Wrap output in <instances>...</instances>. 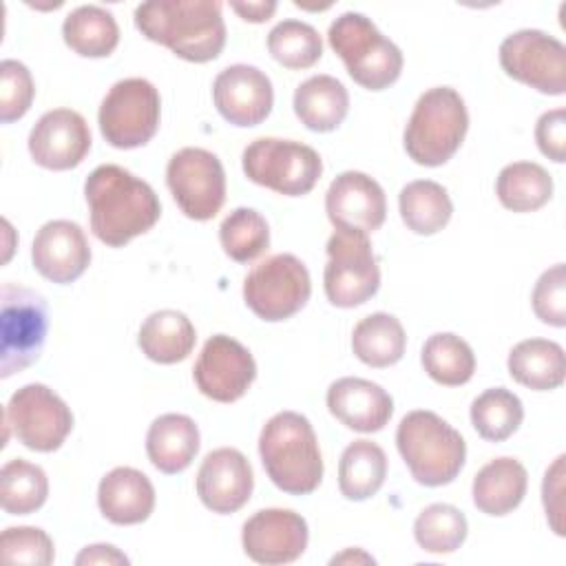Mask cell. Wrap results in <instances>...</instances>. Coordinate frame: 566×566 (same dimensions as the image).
Listing matches in <instances>:
<instances>
[{
    "instance_id": "cell-1",
    "label": "cell",
    "mask_w": 566,
    "mask_h": 566,
    "mask_svg": "<svg viewBox=\"0 0 566 566\" xmlns=\"http://www.w3.org/2000/svg\"><path fill=\"white\" fill-rule=\"evenodd\" d=\"M84 195L91 212V230L111 248H122L130 239L148 232L161 214L155 190L115 164L97 166L86 177Z\"/></svg>"
},
{
    "instance_id": "cell-2",
    "label": "cell",
    "mask_w": 566,
    "mask_h": 566,
    "mask_svg": "<svg viewBox=\"0 0 566 566\" xmlns=\"http://www.w3.org/2000/svg\"><path fill=\"white\" fill-rule=\"evenodd\" d=\"M135 27L150 42L188 62H210L226 46V22L217 0H153L135 9Z\"/></svg>"
},
{
    "instance_id": "cell-3",
    "label": "cell",
    "mask_w": 566,
    "mask_h": 566,
    "mask_svg": "<svg viewBox=\"0 0 566 566\" xmlns=\"http://www.w3.org/2000/svg\"><path fill=\"white\" fill-rule=\"evenodd\" d=\"M259 455L283 493L307 495L323 480V455L310 420L296 411L274 413L261 429Z\"/></svg>"
},
{
    "instance_id": "cell-4",
    "label": "cell",
    "mask_w": 566,
    "mask_h": 566,
    "mask_svg": "<svg viewBox=\"0 0 566 566\" xmlns=\"http://www.w3.org/2000/svg\"><path fill=\"white\" fill-rule=\"evenodd\" d=\"M396 447L418 484L442 486L464 467L467 444L460 431L427 409L409 411L396 429Z\"/></svg>"
},
{
    "instance_id": "cell-5",
    "label": "cell",
    "mask_w": 566,
    "mask_h": 566,
    "mask_svg": "<svg viewBox=\"0 0 566 566\" xmlns=\"http://www.w3.org/2000/svg\"><path fill=\"white\" fill-rule=\"evenodd\" d=\"M469 113L460 93L451 86L424 91L405 126V150L420 166L447 164L464 142Z\"/></svg>"
},
{
    "instance_id": "cell-6",
    "label": "cell",
    "mask_w": 566,
    "mask_h": 566,
    "mask_svg": "<svg viewBox=\"0 0 566 566\" xmlns=\"http://www.w3.org/2000/svg\"><path fill=\"white\" fill-rule=\"evenodd\" d=\"M327 40L343 60L349 77L363 88L382 91L402 73V51L363 13H340L329 24Z\"/></svg>"
},
{
    "instance_id": "cell-7",
    "label": "cell",
    "mask_w": 566,
    "mask_h": 566,
    "mask_svg": "<svg viewBox=\"0 0 566 566\" xmlns=\"http://www.w3.org/2000/svg\"><path fill=\"white\" fill-rule=\"evenodd\" d=\"M243 172L250 181L265 186L285 197L307 195L321 172L323 161L318 153L294 139L261 137L243 150Z\"/></svg>"
},
{
    "instance_id": "cell-8",
    "label": "cell",
    "mask_w": 566,
    "mask_h": 566,
    "mask_svg": "<svg viewBox=\"0 0 566 566\" xmlns=\"http://www.w3.org/2000/svg\"><path fill=\"white\" fill-rule=\"evenodd\" d=\"M0 298V376L9 378L40 358L49 332V307L42 294L13 283L2 285Z\"/></svg>"
},
{
    "instance_id": "cell-9",
    "label": "cell",
    "mask_w": 566,
    "mask_h": 566,
    "mask_svg": "<svg viewBox=\"0 0 566 566\" xmlns=\"http://www.w3.org/2000/svg\"><path fill=\"white\" fill-rule=\"evenodd\" d=\"M159 91L144 77L115 82L97 113L102 137L111 146L124 150L148 144L159 128Z\"/></svg>"
},
{
    "instance_id": "cell-10",
    "label": "cell",
    "mask_w": 566,
    "mask_h": 566,
    "mask_svg": "<svg viewBox=\"0 0 566 566\" xmlns=\"http://www.w3.org/2000/svg\"><path fill=\"white\" fill-rule=\"evenodd\" d=\"M310 294V272L294 254H274L261 261L243 281L245 305L268 323H279L301 312Z\"/></svg>"
},
{
    "instance_id": "cell-11",
    "label": "cell",
    "mask_w": 566,
    "mask_h": 566,
    "mask_svg": "<svg viewBox=\"0 0 566 566\" xmlns=\"http://www.w3.org/2000/svg\"><path fill=\"white\" fill-rule=\"evenodd\" d=\"M325 296L336 307H356L380 287V268L367 234L334 230L323 272Z\"/></svg>"
},
{
    "instance_id": "cell-12",
    "label": "cell",
    "mask_w": 566,
    "mask_h": 566,
    "mask_svg": "<svg viewBox=\"0 0 566 566\" xmlns=\"http://www.w3.org/2000/svg\"><path fill=\"white\" fill-rule=\"evenodd\" d=\"M4 424L27 449L51 453L60 449L71 433L73 413L53 389L42 382H31L9 398Z\"/></svg>"
},
{
    "instance_id": "cell-13",
    "label": "cell",
    "mask_w": 566,
    "mask_h": 566,
    "mask_svg": "<svg viewBox=\"0 0 566 566\" xmlns=\"http://www.w3.org/2000/svg\"><path fill=\"white\" fill-rule=\"evenodd\" d=\"M166 184L179 210L195 221L217 217L226 201V172L219 157L206 148L186 146L166 166Z\"/></svg>"
},
{
    "instance_id": "cell-14",
    "label": "cell",
    "mask_w": 566,
    "mask_h": 566,
    "mask_svg": "<svg viewBox=\"0 0 566 566\" xmlns=\"http://www.w3.org/2000/svg\"><path fill=\"white\" fill-rule=\"evenodd\" d=\"M500 66L509 77L544 95L566 93V46L539 29L506 35L500 44Z\"/></svg>"
},
{
    "instance_id": "cell-15",
    "label": "cell",
    "mask_w": 566,
    "mask_h": 566,
    "mask_svg": "<svg viewBox=\"0 0 566 566\" xmlns=\"http://www.w3.org/2000/svg\"><path fill=\"white\" fill-rule=\"evenodd\" d=\"M197 389L217 402L239 400L256 378V363L248 347L226 334H214L201 347L192 369Z\"/></svg>"
},
{
    "instance_id": "cell-16",
    "label": "cell",
    "mask_w": 566,
    "mask_h": 566,
    "mask_svg": "<svg viewBox=\"0 0 566 566\" xmlns=\"http://www.w3.org/2000/svg\"><path fill=\"white\" fill-rule=\"evenodd\" d=\"M305 517L290 509H263L245 520L241 542L245 555L265 566L290 564L307 548Z\"/></svg>"
},
{
    "instance_id": "cell-17",
    "label": "cell",
    "mask_w": 566,
    "mask_h": 566,
    "mask_svg": "<svg viewBox=\"0 0 566 566\" xmlns=\"http://www.w3.org/2000/svg\"><path fill=\"white\" fill-rule=\"evenodd\" d=\"M325 212L336 230L369 237L385 223L387 199L376 179L358 170H345L327 188Z\"/></svg>"
},
{
    "instance_id": "cell-18",
    "label": "cell",
    "mask_w": 566,
    "mask_h": 566,
    "mask_svg": "<svg viewBox=\"0 0 566 566\" xmlns=\"http://www.w3.org/2000/svg\"><path fill=\"white\" fill-rule=\"evenodd\" d=\"M88 150L91 128L86 119L71 108L44 113L29 133L33 161L49 170H71L84 161Z\"/></svg>"
},
{
    "instance_id": "cell-19",
    "label": "cell",
    "mask_w": 566,
    "mask_h": 566,
    "mask_svg": "<svg viewBox=\"0 0 566 566\" xmlns=\"http://www.w3.org/2000/svg\"><path fill=\"white\" fill-rule=\"evenodd\" d=\"M212 99L226 122L248 128L270 115L274 91L270 77L256 66L232 64L214 77Z\"/></svg>"
},
{
    "instance_id": "cell-20",
    "label": "cell",
    "mask_w": 566,
    "mask_h": 566,
    "mask_svg": "<svg viewBox=\"0 0 566 566\" xmlns=\"http://www.w3.org/2000/svg\"><path fill=\"white\" fill-rule=\"evenodd\" d=\"M254 475L248 458L232 447L210 451L197 473V495L212 513H234L248 504Z\"/></svg>"
},
{
    "instance_id": "cell-21",
    "label": "cell",
    "mask_w": 566,
    "mask_h": 566,
    "mask_svg": "<svg viewBox=\"0 0 566 566\" xmlns=\"http://www.w3.org/2000/svg\"><path fill=\"white\" fill-rule=\"evenodd\" d=\"M35 270L53 283H73L91 263V245L75 221H46L31 245Z\"/></svg>"
},
{
    "instance_id": "cell-22",
    "label": "cell",
    "mask_w": 566,
    "mask_h": 566,
    "mask_svg": "<svg viewBox=\"0 0 566 566\" xmlns=\"http://www.w3.org/2000/svg\"><path fill=\"white\" fill-rule=\"evenodd\" d=\"M327 409L347 429L374 433L389 422L394 400L380 385L365 378L345 376L329 385Z\"/></svg>"
},
{
    "instance_id": "cell-23",
    "label": "cell",
    "mask_w": 566,
    "mask_h": 566,
    "mask_svg": "<svg viewBox=\"0 0 566 566\" xmlns=\"http://www.w3.org/2000/svg\"><path fill=\"white\" fill-rule=\"evenodd\" d=\"M97 506L113 524H139L148 520L155 509V486L142 471L117 467L99 480Z\"/></svg>"
},
{
    "instance_id": "cell-24",
    "label": "cell",
    "mask_w": 566,
    "mask_h": 566,
    "mask_svg": "<svg viewBox=\"0 0 566 566\" xmlns=\"http://www.w3.org/2000/svg\"><path fill=\"white\" fill-rule=\"evenodd\" d=\"M199 451V429L190 416L164 413L146 433V453L161 473H181Z\"/></svg>"
},
{
    "instance_id": "cell-25",
    "label": "cell",
    "mask_w": 566,
    "mask_h": 566,
    "mask_svg": "<svg viewBox=\"0 0 566 566\" xmlns=\"http://www.w3.org/2000/svg\"><path fill=\"white\" fill-rule=\"evenodd\" d=\"M528 486V473L515 458H495L473 478V504L486 515H506L515 511Z\"/></svg>"
},
{
    "instance_id": "cell-26",
    "label": "cell",
    "mask_w": 566,
    "mask_h": 566,
    "mask_svg": "<svg viewBox=\"0 0 566 566\" xmlns=\"http://www.w3.org/2000/svg\"><path fill=\"white\" fill-rule=\"evenodd\" d=\"M349 111V95L343 82L332 75H312L294 91V113L314 133H329L343 124Z\"/></svg>"
},
{
    "instance_id": "cell-27",
    "label": "cell",
    "mask_w": 566,
    "mask_h": 566,
    "mask_svg": "<svg viewBox=\"0 0 566 566\" xmlns=\"http://www.w3.org/2000/svg\"><path fill=\"white\" fill-rule=\"evenodd\" d=\"M506 365L515 382L535 391L557 389L566 376V356L562 345L546 338L520 340L509 352Z\"/></svg>"
},
{
    "instance_id": "cell-28",
    "label": "cell",
    "mask_w": 566,
    "mask_h": 566,
    "mask_svg": "<svg viewBox=\"0 0 566 566\" xmlns=\"http://www.w3.org/2000/svg\"><path fill=\"white\" fill-rule=\"evenodd\" d=\"M197 340L195 325L184 312L159 310L146 316L139 327V349L159 365H172L184 360Z\"/></svg>"
},
{
    "instance_id": "cell-29",
    "label": "cell",
    "mask_w": 566,
    "mask_h": 566,
    "mask_svg": "<svg viewBox=\"0 0 566 566\" xmlns=\"http://www.w3.org/2000/svg\"><path fill=\"white\" fill-rule=\"evenodd\" d=\"M405 345L402 323L387 312H374L360 318L352 332V349L369 367L396 365L405 354Z\"/></svg>"
},
{
    "instance_id": "cell-30",
    "label": "cell",
    "mask_w": 566,
    "mask_h": 566,
    "mask_svg": "<svg viewBox=\"0 0 566 566\" xmlns=\"http://www.w3.org/2000/svg\"><path fill=\"white\" fill-rule=\"evenodd\" d=\"M62 38L82 57H106L119 42V27L111 11L97 4H82L64 18Z\"/></svg>"
},
{
    "instance_id": "cell-31",
    "label": "cell",
    "mask_w": 566,
    "mask_h": 566,
    "mask_svg": "<svg viewBox=\"0 0 566 566\" xmlns=\"http://www.w3.org/2000/svg\"><path fill=\"white\" fill-rule=\"evenodd\" d=\"M387 478V455L371 440H354L338 462V489L347 500L360 502L378 493Z\"/></svg>"
},
{
    "instance_id": "cell-32",
    "label": "cell",
    "mask_w": 566,
    "mask_h": 566,
    "mask_svg": "<svg viewBox=\"0 0 566 566\" xmlns=\"http://www.w3.org/2000/svg\"><path fill=\"white\" fill-rule=\"evenodd\" d=\"M398 208L405 226L424 237L440 232L453 214V203L447 188L431 179L407 184L398 195Z\"/></svg>"
},
{
    "instance_id": "cell-33",
    "label": "cell",
    "mask_w": 566,
    "mask_h": 566,
    "mask_svg": "<svg viewBox=\"0 0 566 566\" xmlns=\"http://www.w3.org/2000/svg\"><path fill=\"white\" fill-rule=\"evenodd\" d=\"M495 195L506 210L533 212L553 197V179L535 161H513L500 170Z\"/></svg>"
},
{
    "instance_id": "cell-34",
    "label": "cell",
    "mask_w": 566,
    "mask_h": 566,
    "mask_svg": "<svg viewBox=\"0 0 566 566\" xmlns=\"http://www.w3.org/2000/svg\"><path fill=\"white\" fill-rule=\"evenodd\" d=\"M420 360L429 378L444 387L464 385L475 371V356L471 345L451 332L429 336L422 345Z\"/></svg>"
},
{
    "instance_id": "cell-35",
    "label": "cell",
    "mask_w": 566,
    "mask_h": 566,
    "mask_svg": "<svg viewBox=\"0 0 566 566\" xmlns=\"http://www.w3.org/2000/svg\"><path fill=\"white\" fill-rule=\"evenodd\" d=\"M49 495L46 473L22 458L9 460L0 471V504L9 515L38 511Z\"/></svg>"
},
{
    "instance_id": "cell-36",
    "label": "cell",
    "mask_w": 566,
    "mask_h": 566,
    "mask_svg": "<svg viewBox=\"0 0 566 566\" xmlns=\"http://www.w3.org/2000/svg\"><path fill=\"white\" fill-rule=\"evenodd\" d=\"M522 420V400L504 387L486 389L471 402V424L489 442H502L511 438L520 429Z\"/></svg>"
},
{
    "instance_id": "cell-37",
    "label": "cell",
    "mask_w": 566,
    "mask_h": 566,
    "mask_svg": "<svg viewBox=\"0 0 566 566\" xmlns=\"http://www.w3.org/2000/svg\"><path fill=\"white\" fill-rule=\"evenodd\" d=\"M467 517L453 504H429L413 522V537L427 553H453L467 539Z\"/></svg>"
},
{
    "instance_id": "cell-38",
    "label": "cell",
    "mask_w": 566,
    "mask_h": 566,
    "mask_svg": "<svg viewBox=\"0 0 566 566\" xmlns=\"http://www.w3.org/2000/svg\"><path fill=\"white\" fill-rule=\"evenodd\" d=\"M219 241L232 261L250 263L268 250L270 228L254 208H237L221 221Z\"/></svg>"
},
{
    "instance_id": "cell-39",
    "label": "cell",
    "mask_w": 566,
    "mask_h": 566,
    "mask_svg": "<svg viewBox=\"0 0 566 566\" xmlns=\"http://www.w3.org/2000/svg\"><path fill=\"white\" fill-rule=\"evenodd\" d=\"M268 51L285 69H310L323 55V40L307 22L283 20L268 33Z\"/></svg>"
},
{
    "instance_id": "cell-40",
    "label": "cell",
    "mask_w": 566,
    "mask_h": 566,
    "mask_svg": "<svg viewBox=\"0 0 566 566\" xmlns=\"http://www.w3.org/2000/svg\"><path fill=\"white\" fill-rule=\"evenodd\" d=\"M0 557L7 564L49 566L55 559L53 539L35 526H9L0 537Z\"/></svg>"
},
{
    "instance_id": "cell-41",
    "label": "cell",
    "mask_w": 566,
    "mask_h": 566,
    "mask_svg": "<svg viewBox=\"0 0 566 566\" xmlns=\"http://www.w3.org/2000/svg\"><path fill=\"white\" fill-rule=\"evenodd\" d=\"M35 95L29 69L18 60L0 62V122L11 124L27 115Z\"/></svg>"
},
{
    "instance_id": "cell-42",
    "label": "cell",
    "mask_w": 566,
    "mask_h": 566,
    "mask_svg": "<svg viewBox=\"0 0 566 566\" xmlns=\"http://www.w3.org/2000/svg\"><path fill=\"white\" fill-rule=\"evenodd\" d=\"M533 312L535 316L553 327L566 325V268L555 263L548 268L533 287Z\"/></svg>"
},
{
    "instance_id": "cell-43",
    "label": "cell",
    "mask_w": 566,
    "mask_h": 566,
    "mask_svg": "<svg viewBox=\"0 0 566 566\" xmlns=\"http://www.w3.org/2000/svg\"><path fill=\"white\" fill-rule=\"evenodd\" d=\"M535 142L542 155L555 164L566 161V111L553 108L546 111L535 124Z\"/></svg>"
},
{
    "instance_id": "cell-44",
    "label": "cell",
    "mask_w": 566,
    "mask_h": 566,
    "mask_svg": "<svg viewBox=\"0 0 566 566\" xmlns=\"http://www.w3.org/2000/svg\"><path fill=\"white\" fill-rule=\"evenodd\" d=\"M564 455H557L555 462L546 469L544 473V482H542V502H544V511L546 517L551 522V528L557 535H564V524H562V515H564Z\"/></svg>"
},
{
    "instance_id": "cell-45",
    "label": "cell",
    "mask_w": 566,
    "mask_h": 566,
    "mask_svg": "<svg viewBox=\"0 0 566 566\" xmlns=\"http://www.w3.org/2000/svg\"><path fill=\"white\" fill-rule=\"evenodd\" d=\"M75 564L77 566H91V564L113 566V564H128V557L111 544H93L82 548V553L75 557Z\"/></svg>"
},
{
    "instance_id": "cell-46",
    "label": "cell",
    "mask_w": 566,
    "mask_h": 566,
    "mask_svg": "<svg viewBox=\"0 0 566 566\" xmlns=\"http://www.w3.org/2000/svg\"><path fill=\"white\" fill-rule=\"evenodd\" d=\"M245 22H265L276 11V2H232L230 4Z\"/></svg>"
},
{
    "instance_id": "cell-47",
    "label": "cell",
    "mask_w": 566,
    "mask_h": 566,
    "mask_svg": "<svg viewBox=\"0 0 566 566\" xmlns=\"http://www.w3.org/2000/svg\"><path fill=\"white\" fill-rule=\"evenodd\" d=\"M352 562H354V564H374V557L367 555V553H363L360 548H347L345 553L334 555L329 564H352Z\"/></svg>"
}]
</instances>
